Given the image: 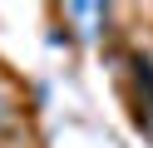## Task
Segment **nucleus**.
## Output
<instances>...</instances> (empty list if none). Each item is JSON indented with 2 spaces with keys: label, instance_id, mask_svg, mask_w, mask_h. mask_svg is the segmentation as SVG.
<instances>
[{
  "label": "nucleus",
  "instance_id": "nucleus-1",
  "mask_svg": "<svg viewBox=\"0 0 153 148\" xmlns=\"http://www.w3.org/2000/svg\"><path fill=\"white\" fill-rule=\"evenodd\" d=\"M64 20H69L74 30H79V39H89V45H104V39L114 35V10L99 5V0H69L64 5Z\"/></svg>",
  "mask_w": 153,
  "mask_h": 148
},
{
  "label": "nucleus",
  "instance_id": "nucleus-2",
  "mask_svg": "<svg viewBox=\"0 0 153 148\" xmlns=\"http://www.w3.org/2000/svg\"><path fill=\"white\" fill-rule=\"evenodd\" d=\"M133 89H138V109H148V128H153V54H133Z\"/></svg>",
  "mask_w": 153,
  "mask_h": 148
},
{
  "label": "nucleus",
  "instance_id": "nucleus-3",
  "mask_svg": "<svg viewBox=\"0 0 153 148\" xmlns=\"http://www.w3.org/2000/svg\"><path fill=\"white\" fill-rule=\"evenodd\" d=\"M0 123H15V99L0 89Z\"/></svg>",
  "mask_w": 153,
  "mask_h": 148
}]
</instances>
